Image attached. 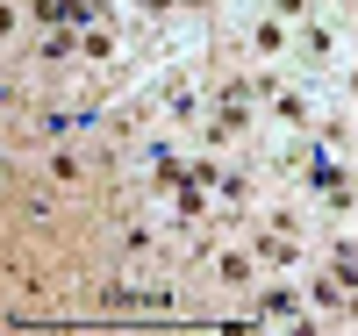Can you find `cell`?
Returning <instances> with one entry per match:
<instances>
[{
  "label": "cell",
  "mask_w": 358,
  "mask_h": 336,
  "mask_svg": "<svg viewBox=\"0 0 358 336\" xmlns=\"http://www.w3.org/2000/svg\"><path fill=\"white\" fill-rule=\"evenodd\" d=\"M301 57H337V36H330L322 22H308V29H301Z\"/></svg>",
  "instance_id": "cell-1"
},
{
  "label": "cell",
  "mask_w": 358,
  "mask_h": 336,
  "mask_svg": "<svg viewBox=\"0 0 358 336\" xmlns=\"http://www.w3.org/2000/svg\"><path fill=\"white\" fill-rule=\"evenodd\" d=\"M251 43H258L265 57H273V50H280V22H258V29H251Z\"/></svg>",
  "instance_id": "cell-2"
}]
</instances>
